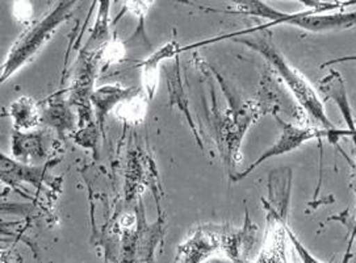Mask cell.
I'll return each mask as SVG.
<instances>
[{
  "instance_id": "1",
  "label": "cell",
  "mask_w": 356,
  "mask_h": 263,
  "mask_svg": "<svg viewBox=\"0 0 356 263\" xmlns=\"http://www.w3.org/2000/svg\"><path fill=\"white\" fill-rule=\"evenodd\" d=\"M226 38H233L234 41L258 51L261 57H264L275 69V72L280 75L283 82L288 86V88L292 91L297 102L301 104V107L307 111L309 116L322 125V129H326L332 133H339L344 136H351V137H353V134H355L348 129L341 131L332 124V120L329 119L325 106H323V99H321L318 93L314 90V87L312 84L309 83V81L304 77V74L298 72L286 61L284 56L282 54V51L275 45L273 35L268 29H261V26H258V28L237 31L233 33H227L222 36L213 37L209 40L200 41V42L191 44L190 49L202 48V47L213 44L217 41H222Z\"/></svg>"
},
{
  "instance_id": "2",
  "label": "cell",
  "mask_w": 356,
  "mask_h": 263,
  "mask_svg": "<svg viewBox=\"0 0 356 263\" xmlns=\"http://www.w3.org/2000/svg\"><path fill=\"white\" fill-rule=\"evenodd\" d=\"M234 10H213L200 7L209 13H226V15H246L257 16L270 20V23L261 25V29H268L275 25H291L302 31L313 33L347 31L356 26V11L343 13H316L313 10L301 13H288L279 11L261 0H241L236 1Z\"/></svg>"
},
{
  "instance_id": "3",
  "label": "cell",
  "mask_w": 356,
  "mask_h": 263,
  "mask_svg": "<svg viewBox=\"0 0 356 263\" xmlns=\"http://www.w3.org/2000/svg\"><path fill=\"white\" fill-rule=\"evenodd\" d=\"M75 4L76 3L72 0L58 1L53 10L45 13L41 20L31 25L24 33L16 40L1 66L3 83L19 69L25 66L29 61L36 57L38 51L44 48V45L58 31L60 25L70 19Z\"/></svg>"
},
{
  "instance_id": "4",
  "label": "cell",
  "mask_w": 356,
  "mask_h": 263,
  "mask_svg": "<svg viewBox=\"0 0 356 263\" xmlns=\"http://www.w3.org/2000/svg\"><path fill=\"white\" fill-rule=\"evenodd\" d=\"M275 118H276V121H277V124L280 127V136H279V138L251 166H249L246 170H243L242 173L237 174L236 177H233V180L238 182V180L249 177L250 174L255 168H259L261 164H264L270 158L288 154V153L296 150L300 146H302L305 143H308V141L313 140V138L332 137V136L337 138L339 136H344V134L332 133V132L326 131V129H318V128H313V127H297V125H293L291 122H286L284 120L280 119L277 115Z\"/></svg>"
},
{
  "instance_id": "5",
  "label": "cell",
  "mask_w": 356,
  "mask_h": 263,
  "mask_svg": "<svg viewBox=\"0 0 356 263\" xmlns=\"http://www.w3.org/2000/svg\"><path fill=\"white\" fill-rule=\"evenodd\" d=\"M321 94H323V102L327 99H332L339 108L344 121L347 122L348 131L356 133V124L354 120V113L350 106L347 93H346V84H344L342 75L335 70L329 72L327 77H325L318 86Z\"/></svg>"
},
{
  "instance_id": "6",
  "label": "cell",
  "mask_w": 356,
  "mask_h": 263,
  "mask_svg": "<svg viewBox=\"0 0 356 263\" xmlns=\"http://www.w3.org/2000/svg\"><path fill=\"white\" fill-rule=\"evenodd\" d=\"M180 50L181 48L179 47L178 42L175 40H171L167 42L166 45L158 49L147 60L143 61L141 63L140 67L143 72V87H145V93L149 99H153L155 90H156L159 65L167 58L177 57L178 54H180Z\"/></svg>"
},
{
  "instance_id": "7",
  "label": "cell",
  "mask_w": 356,
  "mask_h": 263,
  "mask_svg": "<svg viewBox=\"0 0 356 263\" xmlns=\"http://www.w3.org/2000/svg\"><path fill=\"white\" fill-rule=\"evenodd\" d=\"M10 115L13 116V124L17 129H32L40 122V113L35 102L29 97L17 99L10 107Z\"/></svg>"
},
{
  "instance_id": "8",
  "label": "cell",
  "mask_w": 356,
  "mask_h": 263,
  "mask_svg": "<svg viewBox=\"0 0 356 263\" xmlns=\"http://www.w3.org/2000/svg\"><path fill=\"white\" fill-rule=\"evenodd\" d=\"M133 94H136V93L131 88L124 90V88H118L113 86H107V87L97 90L92 96V99H94L100 121L103 119V116H106L108 111L113 107L118 102H124L125 99H128Z\"/></svg>"
},
{
  "instance_id": "9",
  "label": "cell",
  "mask_w": 356,
  "mask_h": 263,
  "mask_svg": "<svg viewBox=\"0 0 356 263\" xmlns=\"http://www.w3.org/2000/svg\"><path fill=\"white\" fill-rule=\"evenodd\" d=\"M146 97L136 93L120 103L119 107L116 108V116L121 121L136 124L143 121V118L146 116Z\"/></svg>"
},
{
  "instance_id": "10",
  "label": "cell",
  "mask_w": 356,
  "mask_h": 263,
  "mask_svg": "<svg viewBox=\"0 0 356 263\" xmlns=\"http://www.w3.org/2000/svg\"><path fill=\"white\" fill-rule=\"evenodd\" d=\"M108 1H103L102 3V7H100V13H99V19H97V22H96L95 28H94V32H92V35L90 37V40H88V45L90 44H100V42H103L108 36Z\"/></svg>"
},
{
  "instance_id": "11",
  "label": "cell",
  "mask_w": 356,
  "mask_h": 263,
  "mask_svg": "<svg viewBox=\"0 0 356 263\" xmlns=\"http://www.w3.org/2000/svg\"><path fill=\"white\" fill-rule=\"evenodd\" d=\"M13 15L20 23H28L32 17V4L28 1L13 3Z\"/></svg>"
},
{
  "instance_id": "12",
  "label": "cell",
  "mask_w": 356,
  "mask_h": 263,
  "mask_svg": "<svg viewBox=\"0 0 356 263\" xmlns=\"http://www.w3.org/2000/svg\"><path fill=\"white\" fill-rule=\"evenodd\" d=\"M152 4H153V1H125L124 3V6H127V10H129L136 16H138L141 20Z\"/></svg>"
},
{
  "instance_id": "13",
  "label": "cell",
  "mask_w": 356,
  "mask_h": 263,
  "mask_svg": "<svg viewBox=\"0 0 356 263\" xmlns=\"http://www.w3.org/2000/svg\"><path fill=\"white\" fill-rule=\"evenodd\" d=\"M344 61H356V56L354 57H343V58H338V60H332L330 62H326L323 66H329V65H335V63H341Z\"/></svg>"
}]
</instances>
